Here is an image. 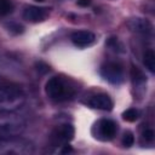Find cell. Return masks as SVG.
<instances>
[{
  "label": "cell",
  "mask_w": 155,
  "mask_h": 155,
  "mask_svg": "<svg viewBox=\"0 0 155 155\" xmlns=\"http://www.w3.org/2000/svg\"><path fill=\"white\" fill-rule=\"evenodd\" d=\"M131 78H132V82L133 86H144V84H147V78L144 76L143 71L139 70L137 67H132L131 69Z\"/></svg>",
  "instance_id": "obj_12"
},
{
  "label": "cell",
  "mask_w": 155,
  "mask_h": 155,
  "mask_svg": "<svg viewBox=\"0 0 155 155\" xmlns=\"http://www.w3.org/2000/svg\"><path fill=\"white\" fill-rule=\"evenodd\" d=\"M74 133H75V130L73 125L70 124L58 125L51 132V137H50L51 144L53 147H63L74 138Z\"/></svg>",
  "instance_id": "obj_6"
},
{
  "label": "cell",
  "mask_w": 155,
  "mask_h": 155,
  "mask_svg": "<svg viewBox=\"0 0 155 155\" xmlns=\"http://www.w3.org/2000/svg\"><path fill=\"white\" fill-rule=\"evenodd\" d=\"M126 25L131 31L136 34H142V35L153 34V24L147 18H140V17L130 18L126 22Z\"/></svg>",
  "instance_id": "obj_9"
},
{
  "label": "cell",
  "mask_w": 155,
  "mask_h": 155,
  "mask_svg": "<svg viewBox=\"0 0 155 155\" xmlns=\"http://www.w3.org/2000/svg\"><path fill=\"white\" fill-rule=\"evenodd\" d=\"M78 5L81 7H87L91 5V0H78Z\"/></svg>",
  "instance_id": "obj_20"
},
{
  "label": "cell",
  "mask_w": 155,
  "mask_h": 155,
  "mask_svg": "<svg viewBox=\"0 0 155 155\" xmlns=\"http://www.w3.org/2000/svg\"><path fill=\"white\" fill-rule=\"evenodd\" d=\"M107 45H108L110 48H113L114 51H117V52H124V46H122V44H121V42L117 40V38H110V39L108 40Z\"/></svg>",
  "instance_id": "obj_16"
},
{
  "label": "cell",
  "mask_w": 155,
  "mask_h": 155,
  "mask_svg": "<svg viewBox=\"0 0 155 155\" xmlns=\"http://www.w3.org/2000/svg\"><path fill=\"white\" fill-rule=\"evenodd\" d=\"M139 117V111L136 108H130L122 113V119L127 122H134Z\"/></svg>",
  "instance_id": "obj_14"
},
{
  "label": "cell",
  "mask_w": 155,
  "mask_h": 155,
  "mask_svg": "<svg viewBox=\"0 0 155 155\" xmlns=\"http://www.w3.org/2000/svg\"><path fill=\"white\" fill-rule=\"evenodd\" d=\"M35 1H38V2H42L44 0H35Z\"/></svg>",
  "instance_id": "obj_22"
},
{
  "label": "cell",
  "mask_w": 155,
  "mask_h": 155,
  "mask_svg": "<svg viewBox=\"0 0 155 155\" xmlns=\"http://www.w3.org/2000/svg\"><path fill=\"white\" fill-rule=\"evenodd\" d=\"M78 91V84L73 79L63 75H56L50 78L45 85V93L53 102L70 101L75 97Z\"/></svg>",
  "instance_id": "obj_1"
},
{
  "label": "cell",
  "mask_w": 155,
  "mask_h": 155,
  "mask_svg": "<svg viewBox=\"0 0 155 155\" xmlns=\"http://www.w3.org/2000/svg\"><path fill=\"white\" fill-rule=\"evenodd\" d=\"M50 15V10L47 7H40V6H27L23 11V19L31 22V23H39L47 18Z\"/></svg>",
  "instance_id": "obj_10"
},
{
  "label": "cell",
  "mask_w": 155,
  "mask_h": 155,
  "mask_svg": "<svg viewBox=\"0 0 155 155\" xmlns=\"http://www.w3.org/2000/svg\"><path fill=\"white\" fill-rule=\"evenodd\" d=\"M117 132V124L110 119H101L92 127V134L99 140H110Z\"/></svg>",
  "instance_id": "obj_5"
},
{
  "label": "cell",
  "mask_w": 155,
  "mask_h": 155,
  "mask_svg": "<svg viewBox=\"0 0 155 155\" xmlns=\"http://www.w3.org/2000/svg\"><path fill=\"white\" fill-rule=\"evenodd\" d=\"M84 103L86 105H88L90 108L99 109V110H111L113 105H114L110 96L104 92H98V93L90 96Z\"/></svg>",
  "instance_id": "obj_8"
},
{
  "label": "cell",
  "mask_w": 155,
  "mask_h": 155,
  "mask_svg": "<svg viewBox=\"0 0 155 155\" xmlns=\"http://www.w3.org/2000/svg\"><path fill=\"white\" fill-rule=\"evenodd\" d=\"M101 75L113 85H120L125 80V70L121 63L115 61L105 62L101 67Z\"/></svg>",
  "instance_id": "obj_4"
},
{
  "label": "cell",
  "mask_w": 155,
  "mask_h": 155,
  "mask_svg": "<svg viewBox=\"0 0 155 155\" xmlns=\"http://www.w3.org/2000/svg\"><path fill=\"white\" fill-rule=\"evenodd\" d=\"M24 98L25 94L19 85L0 78V110L11 113L21 108Z\"/></svg>",
  "instance_id": "obj_2"
},
{
  "label": "cell",
  "mask_w": 155,
  "mask_h": 155,
  "mask_svg": "<svg viewBox=\"0 0 155 155\" xmlns=\"http://www.w3.org/2000/svg\"><path fill=\"white\" fill-rule=\"evenodd\" d=\"M25 124L21 119L0 120V140L18 137L24 131Z\"/></svg>",
  "instance_id": "obj_7"
},
{
  "label": "cell",
  "mask_w": 155,
  "mask_h": 155,
  "mask_svg": "<svg viewBox=\"0 0 155 155\" xmlns=\"http://www.w3.org/2000/svg\"><path fill=\"white\" fill-rule=\"evenodd\" d=\"M13 25H15V27H12V24L8 25V30H10V31H13L15 34H19V33L23 31V27H22L21 24H18V23H13Z\"/></svg>",
  "instance_id": "obj_19"
},
{
  "label": "cell",
  "mask_w": 155,
  "mask_h": 155,
  "mask_svg": "<svg viewBox=\"0 0 155 155\" xmlns=\"http://www.w3.org/2000/svg\"><path fill=\"white\" fill-rule=\"evenodd\" d=\"M143 63L145 65V68L154 74L155 73V53L153 50H147L143 54Z\"/></svg>",
  "instance_id": "obj_13"
},
{
  "label": "cell",
  "mask_w": 155,
  "mask_h": 155,
  "mask_svg": "<svg viewBox=\"0 0 155 155\" xmlns=\"http://www.w3.org/2000/svg\"><path fill=\"white\" fill-rule=\"evenodd\" d=\"M13 11V4L11 0H0V17H5Z\"/></svg>",
  "instance_id": "obj_15"
},
{
  "label": "cell",
  "mask_w": 155,
  "mask_h": 155,
  "mask_svg": "<svg viewBox=\"0 0 155 155\" xmlns=\"http://www.w3.org/2000/svg\"><path fill=\"white\" fill-rule=\"evenodd\" d=\"M133 143H134V136H133V133L130 132V131H126L124 133V136H122V145L126 147V148H130L131 145H133Z\"/></svg>",
  "instance_id": "obj_17"
},
{
  "label": "cell",
  "mask_w": 155,
  "mask_h": 155,
  "mask_svg": "<svg viewBox=\"0 0 155 155\" xmlns=\"http://www.w3.org/2000/svg\"><path fill=\"white\" fill-rule=\"evenodd\" d=\"M1 114H7V113H6V111H4V110H0V115H1Z\"/></svg>",
  "instance_id": "obj_21"
},
{
  "label": "cell",
  "mask_w": 155,
  "mask_h": 155,
  "mask_svg": "<svg viewBox=\"0 0 155 155\" xmlns=\"http://www.w3.org/2000/svg\"><path fill=\"white\" fill-rule=\"evenodd\" d=\"M70 39L75 46L87 47V46H91L96 41V35H94V33H92L90 30H78L70 35Z\"/></svg>",
  "instance_id": "obj_11"
},
{
  "label": "cell",
  "mask_w": 155,
  "mask_h": 155,
  "mask_svg": "<svg viewBox=\"0 0 155 155\" xmlns=\"http://www.w3.org/2000/svg\"><path fill=\"white\" fill-rule=\"evenodd\" d=\"M34 153V147L25 139L18 137L0 140V155H27Z\"/></svg>",
  "instance_id": "obj_3"
},
{
  "label": "cell",
  "mask_w": 155,
  "mask_h": 155,
  "mask_svg": "<svg viewBox=\"0 0 155 155\" xmlns=\"http://www.w3.org/2000/svg\"><path fill=\"white\" fill-rule=\"evenodd\" d=\"M142 136H143V138L145 139V142H148V143H151V142L154 140L155 133H154V130H153L151 127H148V128H145V130L143 131Z\"/></svg>",
  "instance_id": "obj_18"
}]
</instances>
